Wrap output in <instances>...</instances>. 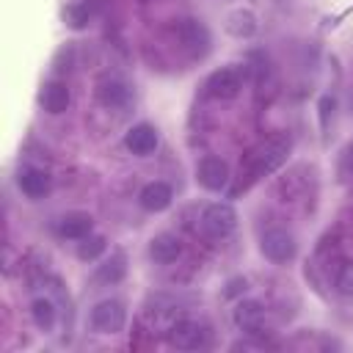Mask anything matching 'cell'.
I'll return each mask as SVG.
<instances>
[{
  "mask_svg": "<svg viewBox=\"0 0 353 353\" xmlns=\"http://www.w3.org/2000/svg\"><path fill=\"white\" fill-rule=\"evenodd\" d=\"M168 345L176 350H201L210 345V325L193 317H179L168 325Z\"/></svg>",
  "mask_w": 353,
  "mask_h": 353,
  "instance_id": "obj_3",
  "label": "cell"
},
{
  "mask_svg": "<svg viewBox=\"0 0 353 353\" xmlns=\"http://www.w3.org/2000/svg\"><path fill=\"white\" fill-rule=\"evenodd\" d=\"M127 323V309L119 298H105L99 303H94L91 314H88V325L97 334H119L124 331Z\"/></svg>",
  "mask_w": 353,
  "mask_h": 353,
  "instance_id": "obj_5",
  "label": "cell"
},
{
  "mask_svg": "<svg viewBox=\"0 0 353 353\" xmlns=\"http://www.w3.org/2000/svg\"><path fill=\"white\" fill-rule=\"evenodd\" d=\"M229 179H232V174H229V163H226L223 157L207 154V157L199 160V165H196V182H199L204 190L221 193V190H226Z\"/></svg>",
  "mask_w": 353,
  "mask_h": 353,
  "instance_id": "obj_8",
  "label": "cell"
},
{
  "mask_svg": "<svg viewBox=\"0 0 353 353\" xmlns=\"http://www.w3.org/2000/svg\"><path fill=\"white\" fill-rule=\"evenodd\" d=\"M218 3H229V0H218Z\"/></svg>",
  "mask_w": 353,
  "mask_h": 353,
  "instance_id": "obj_26",
  "label": "cell"
},
{
  "mask_svg": "<svg viewBox=\"0 0 353 353\" xmlns=\"http://www.w3.org/2000/svg\"><path fill=\"white\" fill-rule=\"evenodd\" d=\"M342 160H345V168L353 174V141L345 146V154H342Z\"/></svg>",
  "mask_w": 353,
  "mask_h": 353,
  "instance_id": "obj_25",
  "label": "cell"
},
{
  "mask_svg": "<svg viewBox=\"0 0 353 353\" xmlns=\"http://www.w3.org/2000/svg\"><path fill=\"white\" fill-rule=\"evenodd\" d=\"M204 88H207V94H210L212 99H221V102L234 99V97H240V91H243V72H240L237 66H221V69H215V72L207 77Z\"/></svg>",
  "mask_w": 353,
  "mask_h": 353,
  "instance_id": "obj_9",
  "label": "cell"
},
{
  "mask_svg": "<svg viewBox=\"0 0 353 353\" xmlns=\"http://www.w3.org/2000/svg\"><path fill=\"white\" fill-rule=\"evenodd\" d=\"M171 201H174V188H171L168 182H163V179L146 182V185L141 188V193H138V204H141L146 212H163V210L171 207Z\"/></svg>",
  "mask_w": 353,
  "mask_h": 353,
  "instance_id": "obj_15",
  "label": "cell"
},
{
  "mask_svg": "<svg viewBox=\"0 0 353 353\" xmlns=\"http://www.w3.org/2000/svg\"><path fill=\"white\" fill-rule=\"evenodd\" d=\"M179 254H182V240L171 232H157L149 240V259L154 265H171L179 259Z\"/></svg>",
  "mask_w": 353,
  "mask_h": 353,
  "instance_id": "obj_18",
  "label": "cell"
},
{
  "mask_svg": "<svg viewBox=\"0 0 353 353\" xmlns=\"http://www.w3.org/2000/svg\"><path fill=\"white\" fill-rule=\"evenodd\" d=\"M223 30H226L232 39L245 41V39H254V36H256V30H259V19H256V14H254L251 8H234V11L226 14V19H223Z\"/></svg>",
  "mask_w": 353,
  "mask_h": 353,
  "instance_id": "obj_17",
  "label": "cell"
},
{
  "mask_svg": "<svg viewBox=\"0 0 353 353\" xmlns=\"http://www.w3.org/2000/svg\"><path fill=\"white\" fill-rule=\"evenodd\" d=\"M232 320H234V325H237L240 331H245V334L254 336V334L262 331L265 306H262L259 301H254V298H240L237 306H234V312H232Z\"/></svg>",
  "mask_w": 353,
  "mask_h": 353,
  "instance_id": "obj_13",
  "label": "cell"
},
{
  "mask_svg": "<svg viewBox=\"0 0 353 353\" xmlns=\"http://www.w3.org/2000/svg\"><path fill=\"white\" fill-rule=\"evenodd\" d=\"M91 232H94V218L85 210H69V212H63L58 218V234L63 240H74L77 243V240L88 237Z\"/></svg>",
  "mask_w": 353,
  "mask_h": 353,
  "instance_id": "obj_16",
  "label": "cell"
},
{
  "mask_svg": "<svg viewBox=\"0 0 353 353\" xmlns=\"http://www.w3.org/2000/svg\"><path fill=\"white\" fill-rule=\"evenodd\" d=\"M248 290V279H243V276H234V279H229L226 281V290H223V295L226 298H237V295H243Z\"/></svg>",
  "mask_w": 353,
  "mask_h": 353,
  "instance_id": "obj_24",
  "label": "cell"
},
{
  "mask_svg": "<svg viewBox=\"0 0 353 353\" xmlns=\"http://www.w3.org/2000/svg\"><path fill=\"white\" fill-rule=\"evenodd\" d=\"M69 102H72V91L63 80H47L39 91V105L44 113L50 116H61L69 110Z\"/></svg>",
  "mask_w": 353,
  "mask_h": 353,
  "instance_id": "obj_11",
  "label": "cell"
},
{
  "mask_svg": "<svg viewBox=\"0 0 353 353\" xmlns=\"http://www.w3.org/2000/svg\"><path fill=\"white\" fill-rule=\"evenodd\" d=\"M127 276V254L124 251H110V256H105L97 270L91 273V284L97 287H113Z\"/></svg>",
  "mask_w": 353,
  "mask_h": 353,
  "instance_id": "obj_12",
  "label": "cell"
},
{
  "mask_svg": "<svg viewBox=\"0 0 353 353\" xmlns=\"http://www.w3.org/2000/svg\"><path fill=\"white\" fill-rule=\"evenodd\" d=\"M290 149H292L290 138H268V141H262L259 146H254V149L243 157V163H240V188L245 190V188H251L256 179H262V176H268V174H273V171H279V168L287 163Z\"/></svg>",
  "mask_w": 353,
  "mask_h": 353,
  "instance_id": "obj_1",
  "label": "cell"
},
{
  "mask_svg": "<svg viewBox=\"0 0 353 353\" xmlns=\"http://www.w3.org/2000/svg\"><path fill=\"white\" fill-rule=\"evenodd\" d=\"M17 188H19L30 201H39V199H44V196L52 190V176H50L44 168L28 165V168H22V171L17 174Z\"/></svg>",
  "mask_w": 353,
  "mask_h": 353,
  "instance_id": "obj_14",
  "label": "cell"
},
{
  "mask_svg": "<svg viewBox=\"0 0 353 353\" xmlns=\"http://www.w3.org/2000/svg\"><path fill=\"white\" fill-rule=\"evenodd\" d=\"M30 320H33V325H36L39 331L50 334V331L55 328V320H58V309H55V303H52L47 295L33 298V301H30Z\"/></svg>",
  "mask_w": 353,
  "mask_h": 353,
  "instance_id": "obj_19",
  "label": "cell"
},
{
  "mask_svg": "<svg viewBox=\"0 0 353 353\" xmlns=\"http://www.w3.org/2000/svg\"><path fill=\"white\" fill-rule=\"evenodd\" d=\"M334 108H336V99H334L331 94H323V97L317 99V116H320V130H323V135H325V132L331 130Z\"/></svg>",
  "mask_w": 353,
  "mask_h": 353,
  "instance_id": "obj_22",
  "label": "cell"
},
{
  "mask_svg": "<svg viewBox=\"0 0 353 353\" xmlns=\"http://www.w3.org/2000/svg\"><path fill=\"white\" fill-rule=\"evenodd\" d=\"M259 251L265 259H270L273 265H287L298 256V240L290 229L273 226L259 237Z\"/></svg>",
  "mask_w": 353,
  "mask_h": 353,
  "instance_id": "obj_4",
  "label": "cell"
},
{
  "mask_svg": "<svg viewBox=\"0 0 353 353\" xmlns=\"http://www.w3.org/2000/svg\"><path fill=\"white\" fill-rule=\"evenodd\" d=\"M176 39L179 44L193 55V58H204L210 50H212V33L210 28L201 22V19H193V17H185L176 22Z\"/></svg>",
  "mask_w": 353,
  "mask_h": 353,
  "instance_id": "obj_6",
  "label": "cell"
},
{
  "mask_svg": "<svg viewBox=\"0 0 353 353\" xmlns=\"http://www.w3.org/2000/svg\"><path fill=\"white\" fill-rule=\"evenodd\" d=\"M157 143H160V135H157L154 124H149V121H138V124H132V127L124 132V149H127L130 154H135V157H149V154H154Z\"/></svg>",
  "mask_w": 353,
  "mask_h": 353,
  "instance_id": "obj_10",
  "label": "cell"
},
{
  "mask_svg": "<svg viewBox=\"0 0 353 353\" xmlns=\"http://www.w3.org/2000/svg\"><path fill=\"white\" fill-rule=\"evenodd\" d=\"M199 226L210 240H226L237 229V210L229 201H212L201 210Z\"/></svg>",
  "mask_w": 353,
  "mask_h": 353,
  "instance_id": "obj_2",
  "label": "cell"
},
{
  "mask_svg": "<svg viewBox=\"0 0 353 353\" xmlns=\"http://www.w3.org/2000/svg\"><path fill=\"white\" fill-rule=\"evenodd\" d=\"M105 248H108V240H105L102 234H94V232H91L88 237L77 240L74 254H77L80 262H94V259H99V256L105 254Z\"/></svg>",
  "mask_w": 353,
  "mask_h": 353,
  "instance_id": "obj_20",
  "label": "cell"
},
{
  "mask_svg": "<svg viewBox=\"0 0 353 353\" xmlns=\"http://www.w3.org/2000/svg\"><path fill=\"white\" fill-rule=\"evenodd\" d=\"M94 94H97V102H99L102 108H108V110H127L130 102H132L130 85H127L121 77H116V74L99 77L97 85H94Z\"/></svg>",
  "mask_w": 353,
  "mask_h": 353,
  "instance_id": "obj_7",
  "label": "cell"
},
{
  "mask_svg": "<svg viewBox=\"0 0 353 353\" xmlns=\"http://www.w3.org/2000/svg\"><path fill=\"white\" fill-rule=\"evenodd\" d=\"M61 17H63L66 28H72V30H85V28H88V19H91L88 6H83V3H69V6H63Z\"/></svg>",
  "mask_w": 353,
  "mask_h": 353,
  "instance_id": "obj_21",
  "label": "cell"
},
{
  "mask_svg": "<svg viewBox=\"0 0 353 353\" xmlns=\"http://www.w3.org/2000/svg\"><path fill=\"white\" fill-rule=\"evenodd\" d=\"M334 287H336V292H339V295L353 298V265H345V268L336 273Z\"/></svg>",
  "mask_w": 353,
  "mask_h": 353,
  "instance_id": "obj_23",
  "label": "cell"
}]
</instances>
